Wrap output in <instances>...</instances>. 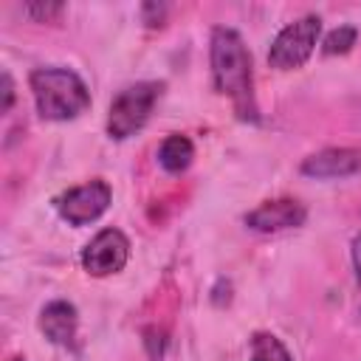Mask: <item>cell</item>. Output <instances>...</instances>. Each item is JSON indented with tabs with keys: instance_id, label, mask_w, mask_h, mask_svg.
<instances>
[{
	"instance_id": "cell-1",
	"label": "cell",
	"mask_w": 361,
	"mask_h": 361,
	"mask_svg": "<svg viewBox=\"0 0 361 361\" xmlns=\"http://www.w3.org/2000/svg\"><path fill=\"white\" fill-rule=\"evenodd\" d=\"M212 82L220 96H228L237 116L243 121H259V110L254 102V76H251V54L243 37L234 28L217 25L212 28L209 42Z\"/></svg>"
},
{
	"instance_id": "cell-2",
	"label": "cell",
	"mask_w": 361,
	"mask_h": 361,
	"mask_svg": "<svg viewBox=\"0 0 361 361\" xmlns=\"http://www.w3.org/2000/svg\"><path fill=\"white\" fill-rule=\"evenodd\" d=\"M37 113L48 121L76 118L90 107V90L79 73L68 68H37L28 76Z\"/></svg>"
},
{
	"instance_id": "cell-3",
	"label": "cell",
	"mask_w": 361,
	"mask_h": 361,
	"mask_svg": "<svg viewBox=\"0 0 361 361\" xmlns=\"http://www.w3.org/2000/svg\"><path fill=\"white\" fill-rule=\"evenodd\" d=\"M161 96V85L158 82H138L124 87L113 104H110V116H107V133L110 138H130L135 130H141L155 107Z\"/></svg>"
},
{
	"instance_id": "cell-4",
	"label": "cell",
	"mask_w": 361,
	"mask_h": 361,
	"mask_svg": "<svg viewBox=\"0 0 361 361\" xmlns=\"http://www.w3.org/2000/svg\"><path fill=\"white\" fill-rule=\"evenodd\" d=\"M319 31H322V20L316 14H305L288 23L271 42V51H268L271 68H279V71L302 68L319 42Z\"/></svg>"
},
{
	"instance_id": "cell-5",
	"label": "cell",
	"mask_w": 361,
	"mask_h": 361,
	"mask_svg": "<svg viewBox=\"0 0 361 361\" xmlns=\"http://www.w3.org/2000/svg\"><path fill=\"white\" fill-rule=\"evenodd\" d=\"M110 197H113L110 183L102 180V178H93V180L82 183V186L68 189V192L59 197L56 209H59V214H62L71 226H87V223L99 220V217L107 212Z\"/></svg>"
},
{
	"instance_id": "cell-6",
	"label": "cell",
	"mask_w": 361,
	"mask_h": 361,
	"mask_svg": "<svg viewBox=\"0 0 361 361\" xmlns=\"http://www.w3.org/2000/svg\"><path fill=\"white\" fill-rule=\"evenodd\" d=\"M130 259V240L118 228H102L82 251V265L90 276H110Z\"/></svg>"
},
{
	"instance_id": "cell-7",
	"label": "cell",
	"mask_w": 361,
	"mask_h": 361,
	"mask_svg": "<svg viewBox=\"0 0 361 361\" xmlns=\"http://www.w3.org/2000/svg\"><path fill=\"white\" fill-rule=\"evenodd\" d=\"M307 217L305 206L299 200H290V197H279V200H268L262 206H257L254 212L245 214V223L254 228V231H282V228H296L302 226Z\"/></svg>"
},
{
	"instance_id": "cell-8",
	"label": "cell",
	"mask_w": 361,
	"mask_h": 361,
	"mask_svg": "<svg viewBox=\"0 0 361 361\" xmlns=\"http://www.w3.org/2000/svg\"><path fill=\"white\" fill-rule=\"evenodd\" d=\"M361 169V149L330 147L302 161V175L307 178H347Z\"/></svg>"
},
{
	"instance_id": "cell-9",
	"label": "cell",
	"mask_w": 361,
	"mask_h": 361,
	"mask_svg": "<svg viewBox=\"0 0 361 361\" xmlns=\"http://www.w3.org/2000/svg\"><path fill=\"white\" fill-rule=\"evenodd\" d=\"M76 327H79V313L71 302L65 299H54L42 307L39 313V330L45 333L48 341L54 344H71L76 338Z\"/></svg>"
},
{
	"instance_id": "cell-10",
	"label": "cell",
	"mask_w": 361,
	"mask_h": 361,
	"mask_svg": "<svg viewBox=\"0 0 361 361\" xmlns=\"http://www.w3.org/2000/svg\"><path fill=\"white\" fill-rule=\"evenodd\" d=\"M192 158H195V147H192V141L186 135H166L164 144L158 147V161L172 175L183 172L192 164Z\"/></svg>"
},
{
	"instance_id": "cell-11",
	"label": "cell",
	"mask_w": 361,
	"mask_h": 361,
	"mask_svg": "<svg viewBox=\"0 0 361 361\" xmlns=\"http://www.w3.org/2000/svg\"><path fill=\"white\" fill-rule=\"evenodd\" d=\"M251 361H290V353L276 336L254 333V338H251Z\"/></svg>"
},
{
	"instance_id": "cell-12",
	"label": "cell",
	"mask_w": 361,
	"mask_h": 361,
	"mask_svg": "<svg viewBox=\"0 0 361 361\" xmlns=\"http://www.w3.org/2000/svg\"><path fill=\"white\" fill-rule=\"evenodd\" d=\"M355 37H358V31H355L353 25H338V28H333V31L324 37V42H322V51H324L327 56H336V54H347V51L355 45Z\"/></svg>"
},
{
	"instance_id": "cell-13",
	"label": "cell",
	"mask_w": 361,
	"mask_h": 361,
	"mask_svg": "<svg viewBox=\"0 0 361 361\" xmlns=\"http://www.w3.org/2000/svg\"><path fill=\"white\" fill-rule=\"evenodd\" d=\"M25 14L34 17L37 23H48V20H56L62 14V3H28Z\"/></svg>"
},
{
	"instance_id": "cell-14",
	"label": "cell",
	"mask_w": 361,
	"mask_h": 361,
	"mask_svg": "<svg viewBox=\"0 0 361 361\" xmlns=\"http://www.w3.org/2000/svg\"><path fill=\"white\" fill-rule=\"evenodd\" d=\"M144 344H147V353H149V358H161L164 355V347H166V336H164V330H158V327H147L144 330Z\"/></svg>"
},
{
	"instance_id": "cell-15",
	"label": "cell",
	"mask_w": 361,
	"mask_h": 361,
	"mask_svg": "<svg viewBox=\"0 0 361 361\" xmlns=\"http://www.w3.org/2000/svg\"><path fill=\"white\" fill-rule=\"evenodd\" d=\"M144 23L149 25V28H158V25H164V14H166V6H158V3H144Z\"/></svg>"
},
{
	"instance_id": "cell-16",
	"label": "cell",
	"mask_w": 361,
	"mask_h": 361,
	"mask_svg": "<svg viewBox=\"0 0 361 361\" xmlns=\"http://www.w3.org/2000/svg\"><path fill=\"white\" fill-rule=\"evenodd\" d=\"M11 104H14V85H11L8 71H3V104H0V110H3V113H8V110H11Z\"/></svg>"
},
{
	"instance_id": "cell-17",
	"label": "cell",
	"mask_w": 361,
	"mask_h": 361,
	"mask_svg": "<svg viewBox=\"0 0 361 361\" xmlns=\"http://www.w3.org/2000/svg\"><path fill=\"white\" fill-rule=\"evenodd\" d=\"M353 268H355V279L361 285V234L353 240Z\"/></svg>"
},
{
	"instance_id": "cell-18",
	"label": "cell",
	"mask_w": 361,
	"mask_h": 361,
	"mask_svg": "<svg viewBox=\"0 0 361 361\" xmlns=\"http://www.w3.org/2000/svg\"><path fill=\"white\" fill-rule=\"evenodd\" d=\"M8 361H25V358H23V355H11Z\"/></svg>"
}]
</instances>
